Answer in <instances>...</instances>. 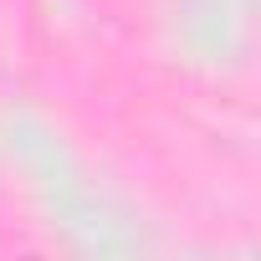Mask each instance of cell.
Listing matches in <instances>:
<instances>
[]
</instances>
